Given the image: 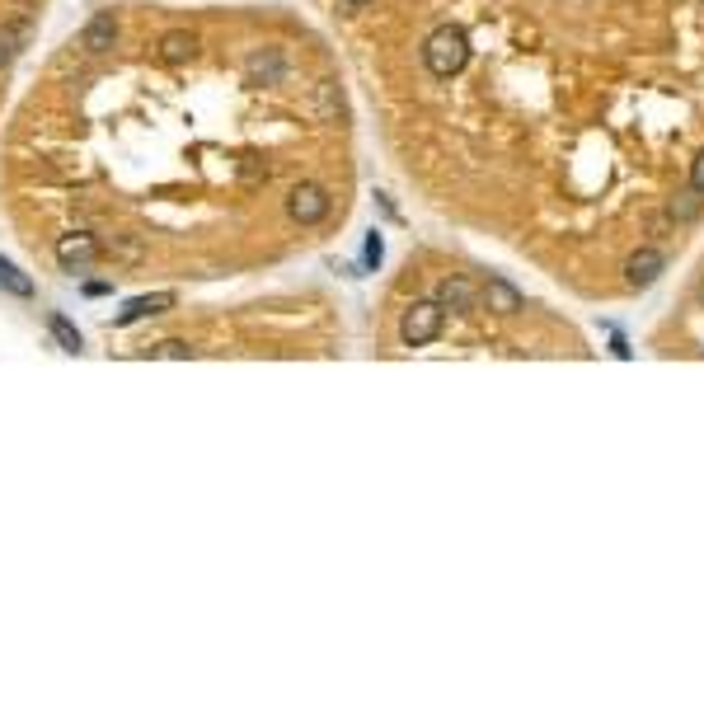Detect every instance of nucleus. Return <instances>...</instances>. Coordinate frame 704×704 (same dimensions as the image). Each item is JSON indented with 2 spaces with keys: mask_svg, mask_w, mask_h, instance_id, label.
<instances>
[{
  "mask_svg": "<svg viewBox=\"0 0 704 704\" xmlns=\"http://www.w3.org/2000/svg\"><path fill=\"white\" fill-rule=\"evenodd\" d=\"M423 62L437 80H451L460 76L465 66H470V33L460 29V24H442V29H432V38L423 43Z\"/></svg>",
  "mask_w": 704,
  "mask_h": 704,
  "instance_id": "f257e3e1",
  "label": "nucleus"
},
{
  "mask_svg": "<svg viewBox=\"0 0 704 704\" xmlns=\"http://www.w3.org/2000/svg\"><path fill=\"white\" fill-rule=\"evenodd\" d=\"M442 320L446 310L437 306V301H414V306L404 310V320H399V338H404V348H423V343H432V338L442 334Z\"/></svg>",
  "mask_w": 704,
  "mask_h": 704,
  "instance_id": "f03ea898",
  "label": "nucleus"
},
{
  "mask_svg": "<svg viewBox=\"0 0 704 704\" xmlns=\"http://www.w3.org/2000/svg\"><path fill=\"white\" fill-rule=\"evenodd\" d=\"M287 216L301 221V226H320L324 216H329V193L320 184H296L287 193Z\"/></svg>",
  "mask_w": 704,
  "mask_h": 704,
  "instance_id": "7ed1b4c3",
  "label": "nucleus"
},
{
  "mask_svg": "<svg viewBox=\"0 0 704 704\" xmlns=\"http://www.w3.org/2000/svg\"><path fill=\"white\" fill-rule=\"evenodd\" d=\"M662 273H667V254H662L658 245H643L625 259V287H634V291L653 287Z\"/></svg>",
  "mask_w": 704,
  "mask_h": 704,
  "instance_id": "20e7f679",
  "label": "nucleus"
},
{
  "mask_svg": "<svg viewBox=\"0 0 704 704\" xmlns=\"http://www.w3.org/2000/svg\"><path fill=\"white\" fill-rule=\"evenodd\" d=\"M432 301H437L442 310H451V315H475V310H479V287L470 282V277H442Z\"/></svg>",
  "mask_w": 704,
  "mask_h": 704,
  "instance_id": "39448f33",
  "label": "nucleus"
},
{
  "mask_svg": "<svg viewBox=\"0 0 704 704\" xmlns=\"http://www.w3.org/2000/svg\"><path fill=\"white\" fill-rule=\"evenodd\" d=\"M94 259H99V245H94V235H85V230H71V235L57 240V263H62L66 273H85Z\"/></svg>",
  "mask_w": 704,
  "mask_h": 704,
  "instance_id": "423d86ee",
  "label": "nucleus"
},
{
  "mask_svg": "<svg viewBox=\"0 0 704 704\" xmlns=\"http://www.w3.org/2000/svg\"><path fill=\"white\" fill-rule=\"evenodd\" d=\"M29 43H33V19L29 15L5 19V24H0V71H5V66H15L19 52H24Z\"/></svg>",
  "mask_w": 704,
  "mask_h": 704,
  "instance_id": "0eeeda50",
  "label": "nucleus"
},
{
  "mask_svg": "<svg viewBox=\"0 0 704 704\" xmlns=\"http://www.w3.org/2000/svg\"><path fill=\"white\" fill-rule=\"evenodd\" d=\"M245 80L249 85H282V80H287L282 52H277V47H259V52L245 62Z\"/></svg>",
  "mask_w": 704,
  "mask_h": 704,
  "instance_id": "6e6552de",
  "label": "nucleus"
},
{
  "mask_svg": "<svg viewBox=\"0 0 704 704\" xmlns=\"http://www.w3.org/2000/svg\"><path fill=\"white\" fill-rule=\"evenodd\" d=\"M479 301L493 310V315H521V306H526V296H521L507 277H489L484 282V291H479Z\"/></svg>",
  "mask_w": 704,
  "mask_h": 704,
  "instance_id": "1a4fd4ad",
  "label": "nucleus"
},
{
  "mask_svg": "<svg viewBox=\"0 0 704 704\" xmlns=\"http://www.w3.org/2000/svg\"><path fill=\"white\" fill-rule=\"evenodd\" d=\"M169 306H174V291H151V296H137V301H127V306L113 315V324H118V329H127V324H137V320L165 315Z\"/></svg>",
  "mask_w": 704,
  "mask_h": 704,
  "instance_id": "9d476101",
  "label": "nucleus"
},
{
  "mask_svg": "<svg viewBox=\"0 0 704 704\" xmlns=\"http://www.w3.org/2000/svg\"><path fill=\"white\" fill-rule=\"evenodd\" d=\"M193 52H198V33H188V29H169L165 38H160V62H165V66H184V62H193Z\"/></svg>",
  "mask_w": 704,
  "mask_h": 704,
  "instance_id": "9b49d317",
  "label": "nucleus"
},
{
  "mask_svg": "<svg viewBox=\"0 0 704 704\" xmlns=\"http://www.w3.org/2000/svg\"><path fill=\"white\" fill-rule=\"evenodd\" d=\"M113 43H118V19L113 15H94L90 24H85V33H80V47H85V52H113Z\"/></svg>",
  "mask_w": 704,
  "mask_h": 704,
  "instance_id": "f8f14e48",
  "label": "nucleus"
},
{
  "mask_svg": "<svg viewBox=\"0 0 704 704\" xmlns=\"http://www.w3.org/2000/svg\"><path fill=\"white\" fill-rule=\"evenodd\" d=\"M0 291L5 296H15V301H29L33 296V277L19 268V263H10L5 254H0Z\"/></svg>",
  "mask_w": 704,
  "mask_h": 704,
  "instance_id": "ddd939ff",
  "label": "nucleus"
},
{
  "mask_svg": "<svg viewBox=\"0 0 704 704\" xmlns=\"http://www.w3.org/2000/svg\"><path fill=\"white\" fill-rule=\"evenodd\" d=\"M47 329H52V338H57V348L62 352H71V357H76L80 348H85V338H80V329L71 320H66V315H47Z\"/></svg>",
  "mask_w": 704,
  "mask_h": 704,
  "instance_id": "4468645a",
  "label": "nucleus"
},
{
  "mask_svg": "<svg viewBox=\"0 0 704 704\" xmlns=\"http://www.w3.org/2000/svg\"><path fill=\"white\" fill-rule=\"evenodd\" d=\"M700 207H704V193L686 188V193H676V198H672V221H695Z\"/></svg>",
  "mask_w": 704,
  "mask_h": 704,
  "instance_id": "2eb2a0df",
  "label": "nucleus"
},
{
  "mask_svg": "<svg viewBox=\"0 0 704 704\" xmlns=\"http://www.w3.org/2000/svg\"><path fill=\"white\" fill-rule=\"evenodd\" d=\"M338 113H343V94H338L334 80H320V118L324 123H334Z\"/></svg>",
  "mask_w": 704,
  "mask_h": 704,
  "instance_id": "dca6fc26",
  "label": "nucleus"
},
{
  "mask_svg": "<svg viewBox=\"0 0 704 704\" xmlns=\"http://www.w3.org/2000/svg\"><path fill=\"white\" fill-rule=\"evenodd\" d=\"M151 357H169V362H188V357H198V348L193 343H184V338H165V343H155Z\"/></svg>",
  "mask_w": 704,
  "mask_h": 704,
  "instance_id": "f3484780",
  "label": "nucleus"
},
{
  "mask_svg": "<svg viewBox=\"0 0 704 704\" xmlns=\"http://www.w3.org/2000/svg\"><path fill=\"white\" fill-rule=\"evenodd\" d=\"M240 179H245V184H259V179H268V165H263L259 155H240Z\"/></svg>",
  "mask_w": 704,
  "mask_h": 704,
  "instance_id": "a211bd4d",
  "label": "nucleus"
},
{
  "mask_svg": "<svg viewBox=\"0 0 704 704\" xmlns=\"http://www.w3.org/2000/svg\"><path fill=\"white\" fill-rule=\"evenodd\" d=\"M381 254H385V245H381V230H371V235H367V263H371V268L381 263Z\"/></svg>",
  "mask_w": 704,
  "mask_h": 704,
  "instance_id": "6ab92c4d",
  "label": "nucleus"
},
{
  "mask_svg": "<svg viewBox=\"0 0 704 704\" xmlns=\"http://www.w3.org/2000/svg\"><path fill=\"white\" fill-rule=\"evenodd\" d=\"M690 188H695V193H704V151L695 155V165H690Z\"/></svg>",
  "mask_w": 704,
  "mask_h": 704,
  "instance_id": "aec40b11",
  "label": "nucleus"
},
{
  "mask_svg": "<svg viewBox=\"0 0 704 704\" xmlns=\"http://www.w3.org/2000/svg\"><path fill=\"white\" fill-rule=\"evenodd\" d=\"M343 5H348V10H362V5H367V0H343Z\"/></svg>",
  "mask_w": 704,
  "mask_h": 704,
  "instance_id": "412c9836",
  "label": "nucleus"
}]
</instances>
